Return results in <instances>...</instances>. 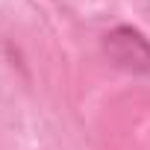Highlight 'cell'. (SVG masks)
Wrapping results in <instances>:
<instances>
[{"mask_svg": "<svg viewBox=\"0 0 150 150\" xmlns=\"http://www.w3.org/2000/svg\"><path fill=\"white\" fill-rule=\"evenodd\" d=\"M103 50L112 65L129 74L150 77V41L135 27H115L103 38Z\"/></svg>", "mask_w": 150, "mask_h": 150, "instance_id": "1", "label": "cell"}]
</instances>
